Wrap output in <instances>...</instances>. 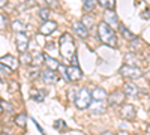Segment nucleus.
I'll list each match as a JSON object with an SVG mask.
<instances>
[{
    "label": "nucleus",
    "mask_w": 150,
    "mask_h": 135,
    "mask_svg": "<svg viewBox=\"0 0 150 135\" xmlns=\"http://www.w3.org/2000/svg\"><path fill=\"white\" fill-rule=\"evenodd\" d=\"M2 135H9V134H2Z\"/></svg>",
    "instance_id": "4c0bfd02"
},
{
    "label": "nucleus",
    "mask_w": 150,
    "mask_h": 135,
    "mask_svg": "<svg viewBox=\"0 0 150 135\" xmlns=\"http://www.w3.org/2000/svg\"><path fill=\"white\" fill-rule=\"evenodd\" d=\"M102 135H116V134H112V132H104Z\"/></svg>",
    "instance_id": "c9c22d12"
},
{
    "label": "nucleus",
    "mask_w": 150,
    "mask_h": 135,
    "mask_svg": "<svg viewBox=\"0 0 150 135\" xmlns=\"http://www.w3.org/2000/svg\"><path fill=\"white\" fill-rule=\"evenodd\" d=\"M21 62L23 63H26V65H29V63H32V56L30 54H27V51L26 53H23V56H21Z\"/></svg>",
    "instance_id": "c85d7f7f"
},
{
    "label": "nucleus",
    "mask_w": 150,
    "mask_h": 135,
    "mask_svg": "<svg viewBox=\"0 0 150 135\" xmlns=\"http://www.w3.org/2000/svg\"><path fill=\"white\" fill-rule=\"evenodd\" d=\"M92 104V93L87 87H83L77 92V96H75V107L78 110H86L89 108V105Z\"/></svg>",
    "instance_id": "7ed1b4c3"
},
{
    "label": "nucleus",
    "mask_w": 150,
    "mask_h": 135,
    "mask_svg": "<svg viewBox=\"0 0 150 135\" xmlns=\"http://www.w3.org/2000/svg\"><path fill=\"white\" fill-rule=\"evenodd\" d=\"M90 93H92V99H95V101H104L107 98V92L102 87H95Z\"/></svg>",
    "instance_id": "4468645a"
},
{
    "label": "nucleus",
    "mask_w": 150,
    "mask_h": 135,
    "mask_svg": "<svg viewBox=\"0 0 150 135\" xmlns=\"http://www.w3.org/2000/svg\"><path fill=\"white\" fill-rule=\"evenodd\" d=\"M125 95L137 96V95H138V87H137L134 83H125Z\"/></svg>",
    "instance_id": "f3484780"
},
{
    "label": "nucleus",
    "mask_w": 150,
    "mask_h": 135,
    "mask_svg": "<svg viewBox=\"0 0 150 135\" xmlns=\"http://www.w3.org/2000/svg\"><path fill=\"white\" fill-rule=\"evenodd\" d=\"M96 3H99L105 9H114V5H116L114 0H96Z\"/></svg>",
    "instance_id": "5701e85b"
},
{
    "label": "nucleus",
    "mask_w": 150,
    "mask_h": 135,
    "mask_svg": "<svg viewBox=\"0 0 150 135\" xmlns=\"http://www.w3.org/2000/svg\"><path fill=\"white\" fill-rule=\"evenodd\" d=\"M15 44H17V50L23 54L29 48V38L24 33H17L15 35Z\"/></svg>",
    "instance_id": "423d86ee"
},
{
    "label": "nucleus",
    "mask_w": 150,
    "mask_h": 135,
    "mask_svg": "<svg viewBox=\"0 0 150 135\" xmlns=\"http://www.w3.org/2000/svg\"><path fill=\"white\" fill-rule=\"evenodd\" d=\"M6 26H8V18H6L5 15L0 14V30L6 29Z\"/></svg>",
    "instance_id": "c756f323"
},
{
    "label": "nucleus",
    "mask_w": 150,
    "mask_h": 135,
    "mask_svg": "<svg viewBox=\"0 0 150 135\" xmlns=\"http://www.w3.org/2000/svg\"><path fill=\"white\" fill-rule=\"evenodd\" d=\"M104 23L107 24V26H110L111 29L112 27H117L119 26V17H117V14L112 9H107L105 11V14H104Z\"/></svg>",
    "instance_id": "39448f33"
},
{
    "label": "nucleus",
    "mask_w": 150,
    "mask_h": 135,
    "mask_svg": "<svg viewBox=\"0 0 150 135\" xmlns=\"http://www.w3.org/2000/svg\"><path fill=\"white\" fill-rule=\"evenodd\" d=\"M122 116L125 119H129V120L135 119V108H134V105H131V104L123 105L122 107Z\"/></svg>",
    "instance_id": "ddd939ff"
},
{
    "label": "nucleus",
    "mask_w": 150,
    "mask_h": 135,
    "mask_svg": "<svg viewBox=\"0 0 150 135\" xmlns=\"http://www.w3.org/2000/svg\"><path fill=\"white\" fill-rule=\"evenodd\" d=\"M32 93H33L32 98H33L36 102H42V101L45 99V96H44V92H42V90H33Z\"/></svg>",
    "instance_id": "b1692460"
},
{
    "label": "nucleus",
    "mask_w": 150,
    "mask_h": 135,
    "mask_svg": "<svg viewBox=\"0 0 150 135\" xmlns=\"http://www.w3.org/2000/svg\"><path fill=\"white\" fill-rule=\"evenodd\" d=\"M42 59H44V54H42V53L35 54V59H32V63H30V65H33V66L41 65V63H42Z\"/></svg>",
    "instance_id": "bb28decb"
},
{
    "label": "nucleus",
    "mask_w": 150,
    "mask_h": 135,
    "mask_svg": "<svg viewBox=\"0 0 150 135\" xmlns=\"http://www.w3.org/2000/svg\"><path fill=\"white\" fill-rule=\"evenodd\" d=\"M39 17L42 18V20H48V17H50V9L48 8H42L41 11H39Z\"/></svg>",
    "instance_id": "cd10ccee"
},
{
    "label": "nucleus",
    "mask_w": 150,
    "mask_h": 135,
    "mask_svg": "<svg viewBox=\"0 0 150 135\" xmlns=\"http://www.w3.org/2000/svg\"><path fill=\"white\" fill-rule=\"evenodd\" d=\"M12 27H14V30L17 32V33H24V30H26V24H24L23 21H14L12 23Z\"/></svg>",
    "instance_id": "4be33fe9"
},
{
    "label": "nucleus",
    "mask_w": 150,
    "mask_h": 135,
    "mask_svg": "<svg viewBox=\"0 0 150 135\" xmlns=\"http://www.w3.org/2000/svg\"><path fill=\"white\" fill-rule=\"evenodd\" d=\"M57 69H59V72H60V75L63 77L66 81H69V80H68V74H66V68H65L63 65H59V68H57Z\"/></svg>",
    "instance_id": "7c9ffc66"
},
{
    "label": "nucleus",
    "mask_w": 150,
    "mask_h": 135,
    "mask_svg": "<svg viewBox=\"0 0 150 135\" xmlns=\"http://www.w3.org/2000/svg\"><path fill=\"white\" fill-rule=\"evenodd\" d=\"M119 27H120V32H122V35H123L125 39H128V41H134V39H135V35H134L131 30H128L126 27L123 26V24H119Z\"/></svg>",
    "instance_id": "6ab92c4d"
},
{
    "label": "nucleus",
    "mask_w": 150,
    "mask_h": 135,
    "mask_svg": "<svg viewBox=\"0 0 150 135\" xmlns=\"http://www.w3.org/2000/svg\"><path fill=\"white\" fill-rule=\"evenodd\" d=\"M66 74H68V80L69 81H78L83 77V72H81L80 66H68L66 68Z\"/></svg>",
    "instance_id": "0eeeda50"
},
{
    "label": "nucleus",
    "mask_w": 150,
    "mask_h": 135,
    "mask_svg": "<svg viewBox=\"0 0 150 135\" xmlns=\"http://www.w3.org/2000/svg\"><path fill=\"white\" fill-rule=\"evenodd\" d=\"M72 29H74L75 35H77L78 38H81V39H86L87 36H89V30L83 26L81 21H75V23L72 24Z\"/></svg>",
    "instance_id": "9b49d317"
},
{
    "label": "nucleus",
    "mask_w": 150,
    "mask_h": 135,
    "mask_svg": "<svg viewBox=\"0 0 150 135\" xmlns=\"http://www.w3.org/2000/svg\"><path fill=\"white\" fill-rule=\"evenodd\" d=\"M120 74L123 77H128V78H138L143 75V71L138 66H129V65H125L120 68Z\"/></svg>",
    "instance_id": "20e7f679"
},
{
    "label": "nucleus",
    "mask_w": 150,
    "mask_h": 135,
    "mask_svg": "<svg viewBox=\"0 0 150 135\" xmlns=\"http://www.w3.org/2000/svg\"><path fill=\"white\" fill-rule=\"evenodd\" d=\"M125 96H126V95H123L122 92H114V93H112V95L108 98V101H110L111 105H119V104L123 102Z\"/></svg>",
    "instance_id": "2eb2a0df"
},
{
    "label": "nucleus",
    "mask_w": 150,
    "mask_h": 135,
    "mask_svg": "<svg viewBox=\"0 0 150 135\" xmlns=\"http://www.w3.org/2000/svg\"><path fill=\"white\" fill-rule=\"evenodd\" d=\"M2 108H3V111H8V113H12V111H14L12 105H11V104H6V102H2Z\"/></svg>",
    "instance_id": "2f4dec72"
},
{
    "label": "nucleus",
    "mask_w": 150,
    "mask_h": 135,
    "mask_svg": "<svg viewBox=\"0 0 150 135\" xmlns=\"http://www.w3.org/2000/svg\"><path fill=\"white\" fill-rule=\"evenodd\" d=\"M41 78L44 83L47 84H54L57 81V72L56 71H51V69H47V71H42L41 72Z\"/></svg>",
    "instance_id": "9d476101"
},
{
    "label": "nucleus",
    "mask_w": 150,
    "mask_h": 135,
    "mask_svg": "<svg viewBox=\"0 0 150 135\" xmlns=\"http://www.w3.org/2000/svg\"><path fill=\"white\" fill-rule=\"evenodd\" d=\"M6 3H8V0H0V8L6 6Z\"/></svg>",
    "instance_id": "f704fd0d"
},
{
    "label": "nucleus",
    "mask_w": 150,
    "mask_h": 135,
    "mask_svg": "<svg viewBox=\"0 0 150 135\" xmlns=\"http://www.w3.org/2000/svg\"><path fill=\"white\" fill-rule=\"evenodd\" d=\"M15 123H17L20 128H26V123H27V116L24 114V113L18 114V116L15 117Z\"/></svg>",
    "instance_id": "aec40b11"
},
{
    "label": "nucleus",
    "mask_w": 150,
    "mask_h": 135,
    "mask_svg": "<svg viewBox=\"0 0 150 135\" xmlns=\"http://www.w3.org/2000/svg\"><path fill=\"white\" fill-rule=\"evenodd\" d=\"M60 53L66 60H71L72 56H75V45H74V39L69 33L62 35L60 38Z\"/></svg>",
    "instance_id": "f03ea898"
},
{
    "label": "nucleus",
    "mask_w": 150,
    "mask_h": 135,
    "mask_svg": "<svg viewBox=\"0 0 150 135\" xmlns=\"http://www.w3.org/2000/svg\"><path fill=\"white\" fill-rule=\"evenodd\" d=\"M89 108H90V113H93V114H104L107 110L102 101H95L92 105H89Z\"/></svg>",
    "instance_id": "f8f14e48"
},
{
    "label": "nucleus",
    "mask_w": 150,
    "mask_h": 135,
    "mask_svg": "<svg viewBox=\"0 0 150 135\" xmlns=\"http://www.w3.org/2000/svg\"><path fill=\"white\" fill-rule=\"evenodd\" d=\"M0 63H2L3 66H6L8 69H17L18 68V60L14 57V56H11V54H8V56H3L2 59H0Z\"/></svg>",
    "instance_id": "1a4fd4ad"
},
{
    "label": "nucleus",
    "mask_w": 150,
    "mask_h": 135,
    "mask_svg": "<svg viewBox=\"0 0 150 135\" xmlns=\"http://www.w3.org/2000/svg\"><path fill=\"white\" fill-rule=\"evenodd\" d=\"M95 6H96V0H84V5H83L84 11H93Z\"/></svg>",
    "instance_id": "a878e982"
},
{
    "label": "nucleus",
    "mask_w": 150,
    "mask_h": 135,
    "mask_svg": "<svg viewBox=\"0 0 150 135\" xmlns=\"http://www.w3.org/2000/svg\"><path fill=\"white\" fill-rule=\"evenodd\" d=\"M44 62H45V65L48 66V69H51V71H56V69L59 68V65H60L54 57L48 56V54H44Z\"/></svg>",
    "instance_id": "dca6fc26"
},
{
    "label": "nucleus",
    "mask_w": 150,
    "mask_h": 135,
    "mask_svg": "<svg viewBox=\"0 0 150 135\" xmlns=\"http://www.w3.org/2000/svg\"><path fill=\"white\" fill-rule=\"evenodd\" d=\"M56 29H57V23H56V21H51V20H47L45 23H42L39 32H41V35L48 36V35H51Z\"/></svg>",
    "instance_id": "6e6552de"
},
{
    "label": "nucleus",
    "mask_w": 150,
    "mask_h": 135,
    "mask_svg": "<svg viewBox=\"0 0 150 135\" xmlns=\"http://www.w3.org/2000/svg\"><path fill=\"white\" fill-rule=\"evenodd\" d=\"M81 24H83L87 30L92 29V27L95 26V17H92V15H84V17L81 18Z\"/></svg>",
    "instance_id": "a211bd4d"
},
{
    "label": "nucleus",
    "mask_w": 150,
    "mask_h": 135,
    "mask_svg": "<svg viewBox=\"0 0 150 135\" xmlns=\"http://www.w3.org/2000/svg\"><path fill=\"white\" fill-rule=\"evenodd\" d=\"M125 60H126V65H129V66H135V63H138V56H135V54L129 53V54L125 56Z\"/></svg>",
    "instance_id": "412c9836"
},
{
    "label": "nucleus",
    "mask_w": 150,
    "mask_h": 135,
    "mask_svg": "<svg viewBox=\"0 0 150 135\" xmlns=\"http://www.w3.org/2000/svg\"><path fill=\"white\" fill-rule=\"evenodd\" d=\"M0 72H2V74H9V72H11V69H8L6 66H3L2 63H0Z\"/></svg>",
    "instance_id": "473e14b6"
},
{
    "label": "nucleus",
    "mask_w": 150,
    "mask_h": 135,
    "mask_svg": "<svg viewBox=\"0 0 150 135\" xmlns=\"http://www.w3.org/2000/svg\"><path fill=\"white\" fill-rule=\"evenodd\" d=\"M98 35L102 44L111 47V48H117V38H116V32L112 30L110 26H107L105 23H99L98 26Z\"/></svg>",
    "instance_id": "f257e3e1"
},
{
    "label": "nucleus",
    "mask_w": 150,
    "mask_h": 135,
    "mask_svg": "<svg viewBox=\"0 0 150 135\" xmlns=\"http://www.w3.org/2000/svg\"><path fill=\"white\" fill-rule=\"evenodd\" d=\"M141 17L143 18H149L150 17V9H144V12H141Z\"/></svg>",
    "instance_id": "72a5a7b5"
},
{
    "label": "nucleus",
    "mask_w": 150,
    "mask_h": 135,
    "mask_svg": "<svg viewBox=\"0 0 150 135\" xmlns=\"http://www.w3.org/2000/svg\"><path fill=\"white\" fill-rule=\"evenodd\" d=\"M2 111H3V108H2V102H0V114H2Z\"/></svg>",
    "instance_id": "e433bc0d"
},
{
    "label": "nucleus",
    "mask_w": 150,
    "mask_h": 135,
    "mask_svg": "<svg viewBox=\"0 0 150 135\" xmlns=\"http://www.w3.org/2000/svg\"><path fill=\"white\" fill-rule=\"evenodd\" d=\"M54 128L57 129V131H60V132H63V131H66V123L62 119H57L56 122H54Z\"/></svg>",
    "instance_id": "393cba45"
}]
</instances>
